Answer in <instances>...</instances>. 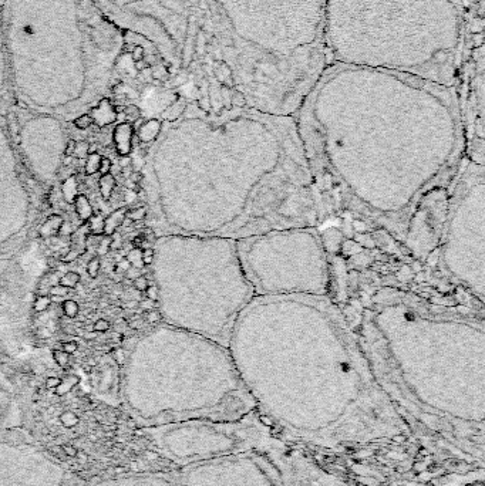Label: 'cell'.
Listing matches in <instances>:
<instances>
[{"label":"cell","instance_id":"6da1fadb","mask_svg":"<svg viewBox=\"0 0 485 486\" xmlns=\"http://www.w3.org/2000/svg\"><path fill=\"white\" fill-rule=\"evenodd\" d=\"M327 0H195L189 51L239 107L296 117L329 65Z\"/></svg>","mask_w":485,"mask_h":486},{"label":"cell","instance_id":"7a4b0ae2","mask_svg":"<svg viewBox=\"0 0 485 486\" xmlns=\"http://www.w3.org/2000/svg\"><path fill=\"white\" fill-rule=\"evenodd\" d=\"M467 33L463 0H327L329 64L454 87Z\"/></svg>","mask_w":485,"mask_h":486},{"label":"cell","instance_id":"3957f363","mask_svg":"<svg viewBox=\"0 0 485 486\" xmlns=\"http://www.w3.org/2000/svg\"><path fill=\"white\" fill-rule=\"evenodd\" d=\"M0 26L12 81L109 84L123 31L91 0H5Z\"/></svg>","mask_w":485,"mask_h":486},{"label":"cell","instance_id":"277c9868","mask_svg":"<svg viewBox=\"0 0 485 486\" xmlns=\"http://www.w3.org/2000/svg\"><path fill=\"white\" fill-rule=\"evenodd\" d=\"M121 31H130L154 47L171 68H181L195 0H91Z\"/></svg>","mask_w":485,"mask_h":486},{"label":"cell","instance_id":"5b68a950","mask_svg":"<svg viewBox=\"0 0 485 486\" xmlns=\"http://www.w3.org/2000/svg\"><path fill=\"white\" fill-rule=\"evenodd\" d=\"M0 486H87L22 429L0 432Z\"/></svg>","mask_w":485,"mask_h":486},{"label":"cell","instance_id":"8992f818","mask_svg":"<svg viewBox=\"0 0 485 486\" xmlns=\"http://www.w3.org/2000/svg\"><path fill=\"white\" fill-rule=\"evenodd\" d=\"M87 486H172L167 479L152 473H128L104 478Z\"/></svg>","mask_w":485,"mask_h":486},{"label":"cell","instance_id":"52a82bcc","mask_svg":"<svg viewBox=\"0 0 485 486\" xmlns=\"http://www.w3.org/2000/svg\"><path fill=\"white\" fill-rule=\"evenodd\" d=\"M132 125L130 122L118 124L114 129V144L120 157H128L132 150Z\"/></svg>","mask_w":485,"mask_h":486},{"label":"cell","instance_id":"ba28073f","mask_svg":"<svg viewBox=\"0 0 485 486\" xmlns=\"http://www.w3.org/2000/svg\"><path fill=\"white\" fill-rule=\"evenodd\" d=\"M116 113L113 111V108L110 107L109 102L104 100L100 102V106L93 110V121L98 124L100 127L102 125H109L113 121H116Z\"/></svg>","mask_w":485,"mask_h":486},{"label":"cell","instance_id":"9c48e42d","mask_svg":"<svg viewBox=\"0 0 485 486\" xmlns=\"http://www.w3.org/2000/svg\"><path fill=\"white\" fill-rule=\"evenodd\" d=\"M125 214H127V209L125 207H120L104 219V235L111 236L117 232V229L120 226H123L124 219H125Z\"/></svg>","mask_w":485,"mask_h":486},{"label":"cell","instance_id":"30bf717a","mask_svg":"<svg viewBox=\"0 0 485 486\" xmlns=\"http://www.w3.org/2000/svg\"><path fill=\"white\" fill-rule=\"evenodd\" d=\"M73 205H74V209H76V214H77L80 221L83 223H86L94 214V209H93L90 200H88V198L84 193H79L73 200Z\"/></svg>","mask_w":485,"mask_h":486},{"label":"cell","instance_id":"8fae6325","mask_svg":"<svg viewBox=\"0 0 485 486\" xmlns=\"http://www.w3.org/2000/svg\"><path fill=\"white\" fill-rule=\"evenodd\" d=\"M63 222L64 221H63L61 216H58V215H50V216L46 219L43 225L40 226V229H39V235L42 236L43 239H49V237L58 235Z\"/></svg>","mask_w":485,"mask_h":486},{"label":"cell","instance_id":"7c38bea8","mask_svg":"<svg viewBox=\"0 0 485 486\" xmlns=\"http://www.w3.org/2000/svg\"><path fill=\"white\" fill-rule=\"evenodd\" d=\"M159 132H161V122L158 120H151V121L145 122L144 125L140 128L138 135L141 138V141L150 143V141H154L158 136Z\"/></svg>","mask_w":485,"mask_h":486},{"label":"cell","instance_id":"4fadbf2b","mask_svg":"<svg viewBox=\"0 0 485 486\" xmlns=\"http://www.w3.org/2000/svg\"><path fill=\"white\" fill-rule=\"evenodd\" d=\"M116 177L107 173V175H101L98 179V188H100V192L104 200H109L111 198V193L114 191V186H116Z\"/></svg>","mask_w":485,"mask_h":486},{"label":"cell","instance_id":"5bb4252c","mask_svg":"<svg viewBox=\"0 0 485 486\" xmlns=\"http://www.w3.org/2000/svg\"><path fill=\"white\" fill-rule=\"evenodd\" d=\"M63 196H64V199L68 202V203H73V200L74 198L79 195V185H77V178L76 177H72V178H68L67 181H64V184H63Z\"/></svg>","mask_w":485,"mask_h":486},{"label":"cell","instance_id":"9a60e30c","mask_svg":"<svg viewBox=\"0 0 485 486\" xmlns=\"http://www.w3.org/2000/svg\"><path fill=\"white\" fill-rule=\"evenodd\" d=\"M104 219H106V218H104L101 214H93V216L86 222L88 226V230H90V235H104Z\"/></svg>","mask_w":485,"mask_h":486},{"label":"cell","instance_id":"2e32d148","mask_svg":"<svg viewBox=\"0 0 485 486\" xmlns=\"http://www.w3.org/2000/svg\"><path fill=\"white\" fill-rule=\"evenodd\" d=\"M100 161H101V155L98 152H90L86 158V164H84V169L87 175H94L98 172L100 168Z\"/></svg>","mask_w":485,"mask_h":486},{"label":"cell","instance_id":"e0dca14e","mask_svg":"<svg viewBox=\"0 0 485 486\" xmlns=\"http://www.w3.org/2000/svg\"><path fill=\"white\" fill-rule=\"evenodd\" d=\"M80 280H81V277H80L79 273L70 270V272H65L64 274L60 277V280H58V285L67 287V289H74V287L79 286Z\"/></svg>","mask_w":485,"mask_h":486},{"label":"cell","instance_id":"ac0fdd59","mask_svg":"<svg viewBox=\"0 0 485 486\" xmlns=\"http://www.w3.org/2000/svg\"><path fill=\"white\" fill-rule=\"evenodd\" d=\"M141 253L143 251L141 249H138V248H132L127 255H125V259L130 262L131 266H134V267H138V269H141V267H144V263H143V256H141Z\"/></svg>","mask_w":485,"mask_h":486},{"label":"cell","instance_id":"d6986e66","mask_svg":"<svg viewBox=\"0 0 485 486\" xmlns=\"http://www.w3.org/2000/svg\"><path fill=\"white\" fill-rule=\"evenodd\" d=\"M145 216H147V209H145L144 206L127 209V214H125V218H127V219H130L131 222L144 221Z\"/></svg>","mask_w":485,"mask_h":486},{"label":"cell","instance_id":"ffe728a7","mask_svg":"<svg viewBox=\"0 0 485 486\" xmlns=\"http://www.w3.org/2000/svg\"><path fill=\"white\" fill-rule=\"evenodd\" d=\"M51 299L47 296H37L34 301H33V308L36 313H43L47 308L50 307Z\"/></svg>","mask_w":485,"mask_h":486},{"label":"cell","instance_id":"44dd1931","mask_svg":"<svg viewBox=\"0 0 485 486\" xmlns=\"http://www.w3.org/2000/svg\"><path fill=\"white\" fill-rule=\"evenodd\" d=\"M63 311H64L65 317H68V319H74V317H77L80 311L79 304H77V301L74 300H65L63 301Z\"/></svg>","mask_w":485,"mask_h":486},{"label":"cell","instance_id":"7402d4cb","mask_svg":"<svg viewBox=\"0 0 485 486\" xmlns=\"http://www.w3.org/2000/svg\"><path fill=\"white\" fill-rule=\"evenodd\" d=\"M100 267H101V262H100L98 256H94V258L90 259L87 263L88 276H90L91 279H95V277L98 276V273H100Z\"/></svg>","mask_w":485,"mask_h":486},{"label":"cell","instance_id":"603a6c76","mask_svg":"<svg viewBox=\"0 0 485 486\" xmlns=\"http://www.w3.org/2000/svg\"><path fill=\"white\" fill-rule=\"evenodd\" d=\"M73 124H74V125H76L79 129H87L94 124V121H93V117H91L90 114H83V115H80V117H77V118L73 121Z\"/></svg>","mask_w":485,"mask_h":486},{"label":"cell","instance_id":"cb8c5ba5","mask_svg":"<svg viewBox=\"0 0 485 486\" xmlns=\"http://www.w3.org/2000/svg\"><path fill=\"white\" fill-rule=\"evenodd\" d=\"M90 154V145L86 141H80V143H76V148H74V157H77L79 159L81 158H87V155Z\"/></svg>","mask_w":485,"mask_h":486},{"label":"cell","instance_id":"d4e9b609","mask_svg":"<svg viewBox=\"0 0 485 486\" xmlns=\"http://www.w3.org/2000/svg\"><path fill=\"white\" fill-rule=\"evenodd\" d=\"M110 242H111V239H110V236H106L100 239V243H98V248H97V256L100 258V256H104V255H107L111 249H110Z\"/></svg>","mask_w":485,"mask_h":486},{"label":"cell","instance_id":"484cf974","mask_svg":"<svg viewBox=\"0 0 485 486\" xmlns=\"http://www.w3.org/2000/svg\"><path fill=\"white\" fill-rule=\"evenodd\" d=\"M132 286H134V289L138 290V292H145L147 287L150 286V282L147 279V276L141 274V276H138L135 280H132Z\"/></svg>","mask_w":485,"mask_h":486},{"label":"cell","instance_id":"4316f807","mask_svg":"<svg viewBox=\"0 0 485 486\" xmlns=\"http://www.w3.org/2000/svg\"><path fill=\"white\" fill-rule=\"evenodd\" d=\"M161 319H162V316L159 311L157 310H148V311H145L144 315V322L145 323H150V324H155V323L161 322Z\"/></svg>","mask_w":485,"mask_h":486},{"label":"cell","instance_id":"83f0119b","mask_svg":"<svg viewBox=\"0 0 485 486\" xmlns=\"http://www.w3.org/2000/svg\"><path fill=\"white\" fill-rule=\"evenodd\" d=\"M70 292V289H67V287L61 286V285H53L50 287V294L53 297H65L67 294Z\"/></svg>","mask_w":485,"mask_h":486},{"label":"cell","instance_id":"f1b7e54d","mask_svg":"<svg viewBox=\"0 0 485 486\" xmlns=\"http://www.w3.org/2000/svg\"><path fill=\"white\" fill-rule=\"evenodd\" d=\"M107 330H110V322L106 319H98L93 326V331L95 333H106Z\"/></svg>","mask_w":485,"mask_h":486},{"label":"cell","instance_id":"f546056e","mask_svg":"<svg viewBox=\"0 0 485 486\" xmlns=\"http://www.w3.org/2000/svg\"><path fill=\"white\" fill-rule=\"evenodd\" d=\"M111 169H113V164H111V161H110L107 157H101L98 172H100L101 175H107V173H111Z\"/></svg>","mask_w":485,"mask_h":486},{"label":"cell","instance_id":"4dcf8cb0","mask_svg":"<svg viewBox=\"0 0 485 486\" xmlns=\"http://www.w3.org/2000/svg\"><path fill=\"white\" fill-rule=\"evenodd\" d=\"M145 294H147V299H150L152 301H157L159 299V289L155 285H150V286L147 287V290H145Z\"/></svg>","mask_w":485,"mask_h":486},{"label":"cell","instance_id":"1f68e13d","mask_svg":"<svg viewBox=\"0 0 485 486\" xmlns=\"http://www.w3.org/2000/svg\"><path fill=\"white\" fill-rule=\"evenodd\" d=\"M53 356H54V360L57 361L58 365H61V367H64L67 363H68V354L64 353V351H54L53 353Z\"/></svg>","mask_w":485,"mask_h":486},{"label":"cell","instance_id":"d6a6232c","mask_svg":"<svg viewBox=\"0 0 485 486\" xmlns=\"http://www.w3.org/2000/svg\"><path fill=\"white\" fill-rule=\"evenodd\" d=\"M141 256H143V263H144V266H150L152 263V260H154V249H152V248L144 249L143 253H141Z\"/></svg>","mask_w":485,"mask_h":486},{"label":"cell","instance_id":"836d02e7","mask_svg":"<svg viewBox=\"0 0 485 486\" xmlns=\"http://www.w3.org/2000/svg\"><path fill=\"white\" fill-rule=\"evenodd\" d=\"M130 266H131L130 262H128L127 259H125V258L120 259V260L117 262L116 273H125V272H127V269H128Z\"/></svg>","mask_w":485,"mask_h":486},{"label":"cell","instance_id":"e575fe53","mask_svg":"<svg viewBox=\"0 0 485 486\" xmlns=\"http://www.w3.org/2000/svg\"><path fill=\"white\" fill-rule=\"evenodd\" d=\"M138 276H141V272H140L138 267H134V266H130V267L127 269V272H125V277L130 280H135Z\"/></svg>","mask_w":485,"mask_h":486},{"label":"cell","instance_id":"d590c367","mask_svg":"<svg viewBox=\"0 0 485 486\" xmlns=\"http://www.w3.org/2000/svg\"><path fill=\"white\" fill-rule=\"evenodd\" d=\"M125 115L128 117L130 121H135L138 117H140V111H138V108H135L134 106H130V107L125 110Z\"/></svg>","mask_w":485,"mask_h":486},{"label":"cell","instance_id":"8d00e7d4","mask_svg":"<svg viewBox=\"0 0 485 486\" xmlns=\"http://www.w3.org/2000/svg\"><path fill=\"white\" fill-rule=\"evenodd\" d=\"M79 256H80L79 252H76V251H73V249H70V251L67 252L64 256L61 258V260H63L64 263H68V262H74L76 259H79Z\"/></svg>","mask_w":485,"mask_h":486},{"label":"cell","instance_id":"74e56055","mask_svg":"<svg viewBox=\"0 0 485 486\" xmlns=\"http://www.w3.org/2000/svg\"><path fill=\"white\" fill-rule=\"evenodd\" d=\"M155 306V301L150 300V299H147V300H140L138 301V307L141 308V310H144V311H148V310H152Z\"/></svg>","mask_w":485,"mask_h":486},{"label":"cell","instance_id":"f35d334b","mask_svg":"<svg viewBox=\"0 0 485 486\" xmlns=\"http://www.w3.org/2000/svg\"><path fill=\"white\" fill-rule=\"evenodd\" d=\"M79 349V345L76 341H67V343L63 344V351L67 353V354H73L74 351H77Z\"/></svg>","mask_w":485,"mask_h":486},{"label":"cell","instance_id":"ab89813d","mask_svg":"<svg viewBox=\"0 0 485 486\" xmlns=\"http://www.w3.org/2000/svg\"><path fill=\"white\" fill-rule=\"evenodd\" d=\"M74 148H76V141H74V140H68V141H67V147H65L64 150L65 157H73Z\"/></svg>","mask_w":485,"mask_h":486},{"label":"cell","instance_id":"60d3db41","mask_svg":"<svg viewBox=\"0 0 485 486\" xmlns=\"http://www.w3.org/2000/svg\"><path fill=\"white\" fill-rule=\"evenodd\" d=\"M116 357L117 361H118L120 364H124V363H125V350H124V349H118V350L116 351Z\"/></svg>","mask_w":485,"mask_h":486},{"label":"cell","instance_id":"b9f144b4","mask_svg":"<svg viewBox=\"0 0 485 486\" xmlns=\"http://www.w3.org/2000/svg\"><path fill=\"white\" fill-rule=\"evenodd\" d=\"M131 159L128 157H120V166L125 168V166H130Z\"/></svg>","mask_w":485,"mask_h":486},{"label":"cell","instance_id":"7bdbcfd3","mask_svg":"<svg viewBox=\"0 0 485 486\" xmlns=\"http://www.w3.org/2000/svg\"><path fill=\"white\" fill-rule=\"evenodd\" d=\"M39 334H40V337L46 338V337H50V331L47 329H40L39 330Z\"/></svg>","mask_w":485,"mask_h":486},{"label":"cell","instance_id":"ee69618b","mask_svg":"<svg viewBox=\"0 0 485 486\" xmlns=\"http://www.w3.org/2000/svg\"><path fill=\"white\" fill-rule=\"evenodd\" d=\"M58 384V379L57 378H49L47 379V386L49 387H54Z\"/></svg>","mask_w":485,"mask_h":486},{"label":"cell","instance_id":"f6af8a7d","mask_svg":"<svg viewBox=\"0 0 485 486\" xmlns=\"http://www.w3.org/2000/svg\"><path fill=\"white\" fill-rule=\"evenodd\" d=\"M47 263L50 265V267H53V269H54V267H56V265H57V260H56L54 258H49V259H47Z\"/></svg>","mask_w":485,"mask_h":486},{"label":"cell","instance_id":"bcb514c9","mask_svg":"<svg viewBox=\"0 0 485 486\" xmlns=\"http://www.w3.org/2000/svg\"><path fill=\"white\" fill-rule=\"evenodd\" d=\"M88 336H84V338H87V340H91V338H95L97 337V333L95 331H91V333H87Z\"/></svg>","mask_w":485,"mask_h":486},{"label":"cell","instance_id":"7dc6e473","mask_svg":"<svg viewBox=\"0 0 485 486\" xmlns=\"http://www.w3.org/2000/svg\"><path fill=\"white\" fill-rule=\"evenodd\" d=\"M479 2H481V0H479Z\"/></svg>","mask_w":485,"mask_h":486}]
</instances>
